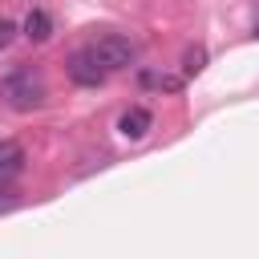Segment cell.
Masks as SVG:
<instances>
[{
    "mask_svg": "<svg viewBox=\"0 0 259 259\" xmlns=\"http://www.w3.org/2000/svg\"><path fill=\"white\" fill-rule=\"evenodd\" d=\"M65 73H69V81L73 85H81V89H97V85H105V69H101V61L89 53V45L85 49H77L69 61H65Z\"/></svg>",
    "mask_w": 259,
    "mask_h": 259,
    "instance_id": "3",
    "label": "cell"
},
{
    "mask_svg": "<svg viewBox=\"0 0 259 259\" xmlns=\"http://www.w3.org/2000/svg\"><path fill=\"white\" fill-rule=\"evenodd\" d=\"M146 89H166V93H174V89H182V77H174V73H154V69H142V77H138Z\"/></svg>",
    "mask_w": 259,
    "mask_h": 259,
    "instance_id": "7",
    "label": "cell"
},
{
    "mask_svg": "<svg viewBox=\"0 0 259 259\" xmlns=\"http://www.w3.org/2000/svg\"><path fill=\"white\" fill-rule=\"evenodd\" d=\"M4 101L12 105V109H20V113H28V109H40L45 105V97H49V85H45V73L40 69H32V65H16L8 77H4Z\"/></svg>",
    "mask_w": 259,
    "mask_h": 259,
    "instance_id": "1",
    "label": "cell"
},
{
    "mask_svg": "<svg viewBox=\"0 0 259 259\" xmlns=\"http://www.w3.org/2000/svg\"><path fill=\"white\" fill-rule=\"evenodd\" d=\"M16 32H20V28H16V20H8V16H0V53H4V49H8L12 40H16Z\"/></svg>",
    "mask_w": 259,
    "mask_h": 259,
    "instance_id": "9",
    "label": "cell"
},
{
    "mask_svg": "<svg viewBox=\"0 0 259 259\" xmlns=\"http://www.w3.org/2000/svg\"><path fill=\"white\" fill-rule=\"evenodd\" d=\"M24 170V150L20 142H0V182H12Z\"/></svg>",
    "mask_w": 259,
    "mask_h": 259,
    "instance_id": "5",
    "label": "cell"
},
{
    "mask_svg": "<svg viewBox=\"0 0 259 259\" xmlns=\"http://www.w3.org/2000/svg\"><path fill=\"white\" fill-rule=\"evenodd\" d=\"M89 53L101 61V69H105V73L130 69V65L138 61V45H134L130 36H121V32H105V36L89 40Z\"/></svg>",
    "mask_w": 259,
    "mask_h": 259,
    "instance_id": "2",
    "label": "cell"
},
{
    "mask_svg": "<svg viewBox=\"0 0 259 259\" xmlns=\"http://www.w3.org/2000/svg\"><path fill=\"white\" fill-rule=\"evenodd\" d=\"M24 36H28L32 45H45V40L53 36V16H49L45 8H32V12L24 16Z\"/></svg>",
    "mask_w": 259,
    "mask_h": 259,
    "instance_id": "6",
    "label": "cell"
},
{
    "mask_svg": "<svg viewBox=\"0 0 259 259\" xmlns=\"http://www.w3.org/2000/svg\"><path fill=\"white\" fill-rule=\"evenodd\" d=\"M150 125H154V117H150V109H142V105H134V109H125V113L117 117V130H121L130 142H142V138L150 134Z\"/></svg>",
    "mask_w": 259,
    "mask_h": 259,
    "instance_id": "4",
    "label": "cell"
},
{
    "mask_svg": "<svg viewBox=\"0 0 259 259\" xmlns=\"http://www.w3.org/2000/svg\"><path fill=\"white\" fill-rule=\"evenodd\" d=\"M202 65H206V49H202V45L186 49V57H182V73H186V77H194V73H198Z\"/></svg>",
    "mask_w": 259,
    "mask_h": 259,
    "instance_id": "8",
    "label": "cell"
},
{
    "mask_svg": "<svg viewBox=\"0 0 259 259\" xmlns=\"http://www.w3.org/2000/svg\"><path fill=\"white\" fill-rule=\"evenodd\" d=\"M8 206H16V190L8 182H0V210H8Z\"/></svg>",
    "mask_w": 259,
    "mask_h": 259,
    "instance_id": "10",
    "label": "cell"
}]
</instances>
